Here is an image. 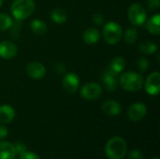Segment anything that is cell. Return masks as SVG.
<instances>
[{"mask_svg":"<svg viewBox=\"0 0 160 159\" xmlns=\"http://www.w3.org/2000/svg\"><path fill=\"white\" fill-rule=\"evenodd\" d=\"M36 9L34 0H14L11 4L10 10L12 16L17 21H22L29 18Z\"/></svg>","mask_w":160,"mask_h":159,"instance_id":"cell-1","label":"cell"},{"mask_svg":"<svg viewBox=\"0 0 160 159\" xmlns=\"http://www.w3.org/2000/svg\"><path fill=\"white\" fill-rule=\"evenodd\" d=\"M128 151L126 141L121 137H112L105 146V154L110 159H123Z\"/></svg>","mask_w":160,"mask_h":159,"instance_id":"cell-2","label":"cell"},{"mask_svg":"<svg viewBox=\"0 0 160 159\" xmlns=\"http://www.w3.org/2000/svg\"><path fill=\"white\" fill-rule=\"evenodd\" d=\"M143 77L134 71H128L120 75V86L128 92H138L143 86Z\"/></svg>","mask_w":160,"mask_h":159,"instance_id":"cell-3","label":"cell"},{"mask_svg":"<svg viewBox=\"0 0 160 159\" xmlns=\"http://www.w3.org/2000/svg\"><path fill=\"white\" fill-rule=\"evenodd\" d=\"M103 38L109 45L117 44L123 37V28L117 22H108L102 30Z\"/></svg>","mask_w":160,"mask_h":159,"instance_id":"cell-4","label":"cell"},{"mask_svg":"<svg viewBox=\"0 0 160 159\" xmlns=\"http://www.w3.org/2000/svg\"><path fill=\"white\" fill-rule=\"evenodd\" d=\"M128 18L134 26H142L147 20L145 7L140 3L132 4L128 10Z\"/></svg>","mask_w":160,"mask_h":159,"instance_id":"cell-5","label":"cell"},{"mask_svg":"<svg viewBox=\"0 0 160 159\" xmlns=\"http://www.w3.org/2000/svg\"><path fill=\"white\" fill-rule=\"evenodd\" d=\"M102 95V87L99 83L91 82L85 83L81 89V96L85 100H97Z\"/></svg>","mask_w":160,"mask_h":159,"instance_id":"cell-6","label":"cell"},{"mask_svg":"<svg viewBox=\"0 0 160 159\" xmlns=\"http://www.w3.org/2000/svg\"><path fill=\"white\" fill-rule=\"evenodd\" d=\"M144 89L150 96H158L160 92V73L158 71L152 72L145 81Z\"/></svg>","mask_w":160,"mask_h":159,"instance_id":"cell-7","label":"cell"},{"mask_svg":"<svg viewBox=\"0 0 160 159\" xmlns=\"http://www.w3.org/2000/svg\"><path fill=\"white\" fill-rule=\"evenodd\" d=\"M80 86V78L74 72L65 74L62 79V87L68 94H74Z\"/></svg>","mask_w":160,"mask_h":159,"instance_id":"cell-8","label":"cell"},{"mask_svg":"<svg viewBox=\"0 0 160 159\" xmlns=\"http://www.w3.org/2000/svg\"><path fill=\"white\" fill-rule=\"evenodd\" d=\"M147 113V107L142 102H136L132 104L128 110V117L133 121L138 122L142 120Z\"/></svg>","mask_w":160,"mask_h":159,"instance_id":"cell-9","label":"cell"},{"mask_svg":"<svg viewBox=\"0 0 160 159\" xmlns=\"http://www.w3.org/2000/svg\"><path fill=\"white\" fill-rule=\"evenodd\" d=\"M25 71L33 80H40L46 75V67L39 62H30L26 66Z\"/></svg>","mask_w":160,"mask_h":159,"instance_id":"cell-10","label":"cell"},{"mask_svg":"<svg viewBox=\"0 0 160 159\" xmlns=\"http://www.w3.org/2000/svg\"><path fill=\"white\" fill-rule=\"evenodd\" d=\"M18 53L17 45L9 40L0 42V57L3 59H11Z\"/></svg>","mask_w":160,"mask_h":159,"instance_id":"cell-11","label":"cell"},{"mask_svg":"<svg viewBox=\"0 0 160 159\" xmlns=\"http://www.w3.org/2000/svg\"><path fill=\"white\" fill-rule=\"evenodd\" d=\"M102 112L109 116H117L122 112V106L119 102L115 100H106L101 106Z\"/></svg>","mask_w":160,"mask_h":159,"instance_id":"cell-12","label":"cell"},{"mask_svg":"<svg viewBox=\"0 0 160 159\" xmlns=\"http://www.w3.org/2000/svg\"><path fill=\"white\" fill-rule=\"evenodd\" d=\"M101 80H102L103 85H104L107 92H113L116 90L117 85H118V82H117V76L115 74L112 73L111 71H109L107 69L103 73Z\"/></svg>","mask_w":160,"mask_h":159,"instance_id":"cell-13","label":"cell"},{"mask_svg":"<svg viewBox=\"0 0 160 159\" xmlns=\"http://www.w3.org/2000/svg\"><path fill=\"white\" fill-rule=\"evenodd\" d=\"M17 151L13 143L8 142H0V159H15Z\"/></svg>","mask_w":160,"mask_h":159,"instance_id":"cell-14","label":"cell"},{"mask_svg":"<svg viewBox=\"0 0 160 159\" xmlns=\"http://www.w3.org/2000/svg\"><path fill=\"white\" fill-rule=\"evenodd\" d=\"M100 37L99 30L96 27H90L86 29L82 34V39L83 41L88 45H93L98 42Z\"/></svg>","mask_w":160,"mask_h":159,"instance_id":"cell-15","label":"cell"},{"mask_svg":"<svg viewBox=\"0 0 160 159\" xmlns=\"http://www.w3.org/2000/svg\"><path fill=\"white\" fill-rule=\"evenodd\" d=\"M125 67H126L125 58L122 56H116V57H113L112 59V61L109 65L108 70L117 76V75L122 73V71L125 69Z\"/></svg>","mask_w":160,"mask_h":159,"instance_id":"cell-16","label":"cell"},{"mask_svg":"<svg viewBox=\"0 0 160 159\" xmlns=\"http://www.w3.org/2000/svg\"><path fill=\"white\" fill-rule=\"evenodd\" d=\"M146 22V29L148 32L154 36H158L160 34V14L157 13L151 16Z\"/></svg>","mask_w":160,"mask_h":159,"instance_id":"cell-17","label":"cell"},{"mask_svg":"<svg viewBox=\"0 0 160 159\" xmlns=\"http://www.w3.org/2000/svg\"><path fill=\"white\" fill-rule=\"evenodd\" d=\"M15 117V111L9 105H1L0 106V123L8 124Z\"/></svg>","mask_w":160,"mask_h":159,"instance_id":"cell-18","label":"cell"},{"mask_svg":"<svg viewBox=\"0 0 160 159\" xmlns=\"http://www.w3.org/2000/svg\"><path fill=\"white\" fill-rule=\"evenodd\" d=\"M30 29L34 34L38 36H41L46 34V32L48 31V26L44 21L39 19H35L30 22Z\"/></svg>","mask_w":160,"mask_h":159,"instance_id":"cell-19","label":"cell"},{"mask_svg":"<svg viewBox=\"0 0 160 159\" xmlns=\"http://www.w3.org/2000/svg\"><path fill=\"white\" fill-rule=\"evenodd\" d=\"M51 19L53 22H55L57 24H62V23L66 22V21L68 20V14L65 9L57 7V8H54L52 10Z\"/></svg>","mask_w":160,"mask_h":159,"instance_id":"cell-20","label":"cell"},{"mask_svg":"<svg viewBox=\"0 0 160 159\" xmlns=\"http://www.w3.org/2000/svg\"><path fill=\"white\" fill-rule=\"evenodd\" d=\"M139 51L145 55H151V54H154L157 52L158 45L153 41L145 40V41H142V43H140Z\"/></svg>","mask_w":160,"mask_h":159,"instance_id":"cell-21","label":"cell"},{"mask_svg":"<svg viewBox=\"0 0 160 159\" xmlns=\"http://www.w3.org/2000/svg\"><path fill=\"white\" fill-rule=\"evenodd\" d=\"M138 38V31L135 27L128 28L124 33V40L127 44H134Z\"/></svg>","mask_w":160,"mask_h":159,"instance_id":"cell-22","label":"cell"},{"mask_svg":"<svg viewBox=\"0 0 160 159\" xmlns=\"http://www.w3.org/2000/svg\"><path fill=\"white\" fill-rule=\"evenodd\" d=\"M12 19L7 13L0 12V31H5L10 28L12 25Z\"/></svg>","mask_w":160,"mask_h":159,"instance_id":"cell-23","label":"cell"},{"mask_svg":"<svg viewBox=\"0 0 160 159\" xmlns=\"http://www.w3.org/2000/svg\"><path fill=\"white\" fill-rule=\"evenodd\" d=\"M21 27H22L21 21H17V20H16L15 22H12V25L10 26L9 29H11L10 35H11V37H12L14 39H19V37H20Z\"/></svg>","mask_w":160,"mask_h":159,"instance_id":"cell-24","label":"cell"},{"mask_svg":"<svg viewBox=\"0 0 160 159\" xmlns=\"http://www.w3.org/2000/svg\"><path fill=\"white\" fill-rule=\"evenodd\" d=\"M137 67L141 72H146L149 68V61L144 57H141L137 60Z\"/></svg>","mask_w":160,"mask_h":159,"instance_id":"cell-25","label":"cell"},{"mask_svg":"<svg viewBox=\"0 0 160 159\" xmlns=\"http://www.w3.org/2000/svg\"><path fill=\"white\" fill-rule=\"evenodd\" d=\"M91 19H92V22L96 25H98V26H101L105 22V17L101 13H95V14H93Z\"/></svg>","mask_w":160,"mask_h":159,"instance_id":"cell-26","label":"cell"},{"mask_svg":"<svg viewBox=\"0 0 160 159\" xmlns=\"http://www.w3.org/2000/svg\"><path fill=\"white\" fill-rule=\"evenodd\" d=\"M146 7L149 10H158L159 8L160 0H146Z\"/></svg>","mask_w":160,"mask_h":159,"instance_id":"cell-27","label":"cell"},{"mask_svg":"<svg viewBox=\"0 0 160 159\" xmlns=\"http://www.w3.org/2000/svg\"><path fill=\"white\" fill-rule=\"evenodd\" d=\"M20 159H40V157L36 153L26 150L20 155Z\"/></svg>","mask_w":160,"mask_h":159,"instance_id":"cell-28","label":"cell"},{"mask_svg":"<svg viewBox=\"0 0 160 159\" xmlns=\"http://www.w3.org/2000/svg\"><path fill=\"white\" fill-rule=\"evenodd\" d=\"M129 159H143V154L140 150H132L128 154Z\"/></svg>","mask_w":160,"mask_h":159,"instance_id":"cell-29","label":"cell"},{"mask_svg":"<svg viewBox=\"0 0 160 159\" xmlns=\"http://www.w3.org/2000/svg\"><path fill=\"white\" fill-rule=\"evenodd\" d=\"M14 146H15V148H16V151H17V154H19V155H21L22 153H23V152H25L26 151V146L22 143V142H16L15 144H14Z\"/></svg>","mask_w":160,"mask_h":159,"instance_id":"cell-30","label":"cell"},{"mask_svg":"<svg viewBox=\"0 0 160 159\" xmlns=\"http://www.w3.org/2000/svg\"><path fill=\"white\" fill-rule=\"evenodd\" d=\"M54 71L57 72L58 74H63V73H65V71H66L65 66H64L62 63H56V64L54 65Z\"/></svg>","mask_w":160,"mask_h":159,"instance_id":"cell-31","label":"cell"},{"mask_svg":"<svg viewBox=\"0 0 160 159\" xmlns=\"http://www.w3.org/2000/svg\"><path fill=\"white\" fill-rule=\"evenodd\" d=\"M8 136V128L2 124L0 125V140L5 139Z\"/></svg>","mask_w":160,"mask_h":159,"instance_id":"cell-32","label":"cell"},{"mask_svg":"<svg viewBox=\"0 0 160 159\" xmlns=\"http://www.w3.org/2000/svg\"><path fill=\"white\" fill-rule=\"evenodd\" d=\"M2 4H3V0H0V7L2 6Z\"/></svg>","mask_w":160,"mask_h":159,"instance_id":"cell-33","label":"cell"},{"mask_svg":"<svg viewBox=\"0 0 160 159\" xmlns=\"http://www.w3.org/2000/svg\"><path fill=\"white\" fill-rule=\"evenodd\" d=\"M152 159H159L158 157H154V158H152Z\"/></svg>","mask_w":160,"mask_h":159,"instance_id":"cell-34","label":"cell"}]
</instances>
